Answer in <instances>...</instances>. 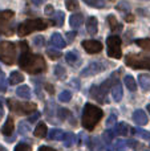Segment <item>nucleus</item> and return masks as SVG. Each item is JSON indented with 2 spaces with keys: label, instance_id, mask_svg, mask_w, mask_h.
Here are the masks:
<instances>
[{
  "label": "nucleus",
  "instance_id": "1",
  "mask_svg": "<svg viewBox=\"0 0 150 151\" xmlns=\"http://www.w3.org/2000/svg\"><path fill=\"white\" fill-rule=\"evenodd\" d=\"M20 49H21V55L19 57L20 68H23L24 70L31 74H39L45 70L47 65H45V61L43 58V56L32 55L29 52L28 44L25 41H20Z\"/></svg>",
  "mask_w": 150,
  "mask_h": 151
},
{
  "label": "nucleus",
  "instance_id": "2",
  "mask_svg": "<svg viewBox=\"0 0 150 151\" xmlns=\"http://www.w3.org/2000/svg\"><path fill=\"white\" fill-rule=\"evenodd\" d=\"M102 110L96 105L87 104L82 110V126L88 131H92L98 123V121L102 118Z\"/></svg>",
  "mask_w": 150,
  "mask_h": 151
},
{
  "label": "nucleus",
  "instance_id": "3",
  "mask_svg": "<svg viewBox=\"0 0 150 151\" xmlns=\"http://www.w3.org/2000/svg\"><path fill=\"white\" fill-rule=\"evenodd\" d=\"M48 27V24L45 23L43 19H29V20L24 21L19 25L17 28V35L20 37L27 36V35L32 33L35 31H43Z\"/></svg>",
  "mask_w": 150,
  "mask_h": 151
},
{
  "label": "nucleus",
  "instance_id": "4",
  "mask_svg": "<svg viewBox=\"0 0 150 151\" xmlns=\"http://www.w3.org/2000/svg\"><path fill=\"white\" fill-rule=\"evenodd\" d=\"M16 60V47L11 41L0 42V61L7 65H12Z\"/></svg>",
  "mask_w": 150,
  "mask_h": 151
},
{
  "label": "nucleus",
  "instance_id": "5",
  "mask_svg": "<svg viewBox=\"0 0 150 151\" xmlns=\"http://www.w3.org/2000/svg\"><path fill=\"white\" fill-rule=\"evenodd\" d=\"M125 64L133 69H150V55H129Z\"/></svg>",
  "mask_w": 150,
  "mask_h": 151
},
{
  "label": "nucleus",
  "instance_id": "6",
  "mask_svg": "<svg viewBox=\"0 0 150 151\" xmlns=\"http://www.w3.org/2000/svg\"><path fill=\"white\" fill-rule=\"evenodd\" d=\"M8 106L12 111L17 113V114H32V113L36 111L37 106L36 104H32V102H17L13 101V99H8L7 101Z\"/></svg>",
  "mask_w": 150,
  "mask_h": 151
},
{
  "label": "nucleus",
  "instance_id": "7",
  "mask_svg": "<svg viewBox=\"0 0 150 151\" xmlns=\"http://www.w3.org/2000/svg\"><path fill=\"white\" fill-rule=\"evenodd\" d=\"M13 16H15V13L11 9L1 11V12H0V35L9 36V35L13 33V28H12V25H11Z\"/></svg>",
  "mask_w": 150,
  "mask_h": 151
},
{
  "label": "nucleus",
  "instance_id": "8",
  "mask_svg": "<svg viewBox=\"0 0 150 151\" xmlns=\"http://www.w3.org/2000/svg\"><path fill=\"white\" fill-rule=\"evenodd\" d=\"M106 45H108V56L112 58H121L122 50H121V39L118 36H109L106 39Z\"/></svg>",
  "mask_w": 150,
  "mask_h": 151
},
{
  "label": "nucleus",
  "instance_id": "9",
  "mask_svg": "<svg viewBox=\"0 0 150 151\" xmlns=\"http://www.w3.org/2000/svg\"><path fill=\"white\" fill-rule=\"evenodd\" d=\"M82 48L85 49V52L90 53V55H94V53H100L102 50V44L100 41H96V40H84L81 42Z\"/></svg>",
  "mask_w": 150,
  "mask_h": 151
},
{
  "label": "nucleus",
  "instance_id": "10",
  "mask_svg": "<svg viewBox=\"0 0 150 151\" xmlns=\"http://www.w3.org/2000/svg\"><path fill=\"white\" fill-rule=\"evenodd\" d=\"M105 69V65L102 63H90L89 65L87 66L85 69H82L81 72V76L82 77H88V76H94V74H98Z\"/></svg>",
  "mask_w": 150,
  "mask_h": 151
},
{
  "label": "nucleus",
  "instance_id": "11",
  "mask_svg": "<svg viewBox=\"0 0 150 151\" xmlns=\"http://www.w3.org/2000/svg\"><path fill=\"white\" fill-rule=\"evenodd\" d=\"M133 121H134L138 126H145L146 123H148V117H146V114H145L144 110L138 109L133 113Z\"/></svg>",
  "mask_w": 150,
  "mask_h": 151
},
{
  "label": "nucleus",
  "instance_id": "12",
  "mask_svg": "<svg viewBox=\"0 0 150 151\" xmlns=\"http://www.w3.org/2000/svg\"><path fill=\"white\" fill-rule=\"evenodd\" d=\"M90 96H92L93 98L97 99L100 104H105V102H108L106 96L100 90V88H98V86H92V89H90Z\"/></svg>",
  "mask_w": 150,
  "mask_h": 151
},
{
  "label": "nucleus",
  "instance_id": "13",
  "mask_svg": "<svg viewBox=\"0 0 150 151\" xmlns=\"http://www.w3.org/2000/svg\"><path fill=\"white\" fill-rule=\"evenodd\" d=\"M13 130H15L13 119H12V117H8V118H7V121H5V123L3 125V127H1V133H3V135L9 137L11 134L13 133Z\"/></svg>",
  "mask_w": 150,
  "mask_h": 151
},
{
  "label": "nucleus",
  "instance_id": "14",
  "mask_svg": "<svg viewBox=\"0 0 150 151\" xmlns=\"http://www.w3.org/2000/svg\"><path fill=\"white\" fill-rule=\"evenodd\" d=\"M50 44H52V47L61 49V48H64L66 45V42L64 41L63 36H61L60 33H53L52 36H50Z\"/></svg>",
  "mask_w": 150,
  "mask_h": 151
},
{
  "label": "nucleus",
  "instance_id": "15",
  "mask_svg": "<svg viewBox=\"0 0 150 151\" xmlns=\"http://www.w3.org/2000/svg\"><path fill=\"white\" fill-rule=\"evenodd\" d=\"M98 29V24H97V19L94 16H90L87 20V31L89 35H96Z\"/></svg>",
  "mask_w": 150,
  "mask_h": 151
},
{
  "label": "nucleus",
  "instance_id": "16",
  "mask_svg": "<svg viewBox=\"0 0 150 151\" xmlns=\"http://www.w3.org/2000/svg\"><path fill=\"white\" fill-rule=\"evenodd\" d=\"M138 83H140L141 89L144 91H149L150 90V76L149 74H140L138 76Z\"/></svg>",
  "mask_w": 150,
  "mask_h": 151
},
{
  "label": "nucleus",
  "instance_id": "17",
  "mask_svg": "<svg viewBox=\"0 0 150 151\" xmlns=\"http://www.w3.org/2000/svg\"><path fill=\"white\" fill-rule=\"evenodd\" d=\"M112 96H113V99L116 102H120L122 99V96H124V91H122V85L120 82H117L116 85L112 88Z\"/></svg>",
  "mask_w": 150,
  "mask_h": 151
},
{
  "label": "nucleus",
  "instance_id": "18",
  "mask_svg": "<svg viewBox=\"0 0 150 151\" xmlns=\"http://www.w3.org/2000/svg\"><path fill=\"white\" fill-rule=\"evenodd\" d=\"M82 23H84V16H82L81 13H74V15H72L71 19H69V24H71V27L74 29L79 28Z\"/></svg>",
  "mask_w": 150,
  "mask_h": 151
},
{
  "label": "nucleus",
  "instance_id": "19",
  "mask_svg": "<svg viewBox=\"0 0 150 151\" xmlns=\"http://www.w3.org/2000/svg\"><path fill=\"white\" fill-rule=\"evenodd\" d=\"M16 96L20 97V98H24V99H28L31 97V89L29 86L27 85H21L16 89Z\"/></svg>",
  "mask_w": 150,
  "mask_h": 151
},
{
  "label": "nucleus",
  "instance_id": "20",
  "mask_svg": "<svg viewBox=\"0 0 150 151\" xmlns=\"http://www.w3.org/2000/svg\"><path fill=\"white\" fill-rule=\"evenodd\" d=\"M33 134H35V137H37V138H44V137H47V134H48L47 125H45L44 122H40L39 125L36 126V129H35Z\"/></svg>",
  "mask_w": 150,
  "mask_h": 151
},
{
  "label": "nucleus",
  "instance_id": "21",
  "mask_svg": "<svg viewBox=\"0 0 150 151\" xmlns=\"http://www.w3.org/2000/svg\"><path fill=\"white\" fill-rule=\"evenodd\" d=\"M48 138L50 141H63L64 138V131L60 129H52V130L48 133Z\"/></svg>",
  "mask_w": 150,
  "mask_h": 151
},
{
  "label": "nucleus",
  "instance_id": "22",
  "mask_svg": "<svg viewBox=\"0 0 150 151\" xmlns=\"http://www.w3.org/2000/svg\"><path fill=\"white\" fill-rule=\"evenodd\" d=\"M23 81H24V76L17 70L12 72L9 78H8V82H9L11 85H16V83H20V82H23Z\"/></svg>",
  "mask_w": 150,
  "mask_h": 151
},
{
  "label": "nucleus",
  "instance_id": "23",
  "mask_svg": "<svg viewBox=\"0 0 150 151\" xmlns=\"http://www.w3.org/2000/svg\"><path fill=\"white\" fill-rule=\"evenodd\" d=\"M124 82H125V86L128 88V90H130V91L137 90V82H136V80L132 76H125Z\"/></svg>",
  "mask_w": 150,
  "mask_h": 151
},
{
  "label": "nucleus",
  "instance_id": "24",
  "mask_svg": "<svg viewBox=\"0 0 150 151\" xmlns=\"http://www.w3.org/2000/svg\"><path fill=\"white\" fill-rule=\"evenodd\" d=\"M76 142V137H74L73 133H65L64 134V138H63V143L65 147H71L74 145Z\"/></svg>",
  "mask_w": 150,
  "mask_h": 151
},
{
  "label": "nucleus",
  "instance_id": "25",
  "mask_svg": "<svg viewBox=\"0 0 150 151\" xmlns=\"http://www.w3.org/2000/svg\"><path fill=\"white\" fill-rule=\"evenodd\" d=\"M65 60L68 64H71V65H74V64H77L80 61V57L79 55H77L76 50H72V52H68L65 55Z\"/></svg>",
  "mask_w": 150,
  "mask_h": 151
},
{
  "label": "nucleus",
  "instance_id": "26",
  "mask_svg": "<svg viewBox=\"0 0 150 151\" xmlns=\"http://www.w3.org/2000/svg\"><path fill=\"white\" fill-rule=\"evenodd\" d=\"M116 134L122 135V137H126L128 134H129V126H128L126 123H124V122L116 125Z\"/></svg>",
  "mask_w": 150,
  "mask_h": 151
},
{
  "label": "nucleus",
  "instance_id": "27",
  "mask_svg": "<svg viewBox=\"0 0 150 151\" xmlns=\"http://www.w3.org/2000/svg\"><path fill=\"white\" fill-rule=\"evenodd\" d=\"M133 131H134V134L138 138H142V139H145V141H150V131L144 130V129H140V127L134 129Z\"/></svg>",
  "mask_w": 150,
  "mask_h": 151
},
{
  "label": "nucleus",
  "instance_id": "28",
  "mask_svg": "<svg viewBox=\"0 0 150 151\" xmlns=\"http://www.w3.org/2000/svg\"><path fill=\"white\" fill-rule=\"evenodd\" d=\"M108 23H109V25H110L112 31H117V29H118V31H121V29H122V25L117 23L116 17H114L113 15H109L108 16Z\"/></svg>",
  "mask_w": 150,
  "mask_h": 151
},
{
  "label": "nucleus",
  "instance_id": "29",
  "mask_svg": "<svg viewBox=\"0 0 150 151\" xmlns=\"http://www.w3.org/2000/svg\"><path fill=\"white\" fill-rule=\"evenodd\" d=\"M64 17H65V16H64V12H60V11H58V12H56L55 16L52 17V23L57 27H61L64 24Z\"/></svg>",
  "mask_w": 150,
  "mask_h": 151
},
{
  "label": "nucleus",
  "instance_id": "30",
  "mask_svg": "<svg viewBox=\"0 0 150 151\" xmlns=\"http://www.w3.org/2000/svg\"><path fill=\"white\" fill-rule=\"evenodd\" d=\"M85 4L90 5L93 8H104L105 7V0H82Z\"/></svg>",
  "mask_w": 150,
  "mask_h": 151
},
{
  "label": "nucleus",
  "instance_id": "31",
  "mask_svg": "<svg viewBox=\"0 0 150 151\" xmlns=\"http://www.w3.org/2000/svg\"><path fill=\"white\" fill-rule=\"evenodd\" d=\"M136 44L140 48H142V49L150 50V39H138L136 40Z\"/></svg>",
  "mask_w": 150,
  "mask_h": 151
},
{
  "label": "nucleus",
  "instance_id": "32",
  "mask_svg": "<svg viewBox=\"0 0 150 151\" xmlns=\"http://www.w3.org/2000/svg\"><path fill=\"white\" fill-rule=\"evenodd\" d=\"M65 5L68 11H76L80 7L79 0H65Z\"/></svg>",
  "mask_w": 150,
  "mask_h": 151
},
{
  "label": "nucleus",
  "instance_id": "33",
  "mask_svg": "<svg viewBox=\"0 0 150 151\" xmlns=\"http://www.w3.org/2000/svg\"><path fill=\"white\" fill-rule=\"evenodd\" d=\"M114 134H116V133H113V130H105V131H104V134H102L104 142H105L106 145H109L112 141H113Z\"/></svg>",
  "mask_w": 150,
  "mask_h": 151
},
{
  "label": "nucleus",
  "instance_id": "34",
  "mask_svg": "<svg viewBox=\"0 0 150 151\" xmlns=\"http://www.w3.org/2000/svg\"><path fill=\"white\" fill-rule=\"evenodd\" d=\"M72 99V93L69 90H64L60 93V96H58V101L61 102H69Z\"/></svg>",
  "mask_w": 150,
  "mask_h": 151
},
{
  "label": "nucleus",
  "instance_id": "35",
  "mask_svg": "<svg viewBox=\"0 0 150 151\" xmlns=\"http://www.w3.org/2000/svg\"><path fill=\"white\" fill-rule=\"evenodd\" d=\"M47 55L49 56V58H52V60H57V58L61 57V52H58L57 49H48L47 50Z\"/></svg>",
  "mask_w": 150,
  "mask_h": 151
},
{
  "label": "nucleus",
  "instance_id": "36",
  "mask_svg": "<svg viewBox=\"0 0 150 151\" xmlns=\"http://www.w3.org/2000/svg\"><path fill=\"white\" fill-rule=\"evenodd\" d=\"M126 142L122 141V139H117L116 143H114V149H116V151H125V149H126Z\"/></svg>",
  "mask_w": 150,
  "mask_h": 151
},
{
  "label": "nucleus",
  "instance_id": "37",
  "mask_svg": "<svg viewBox=\"0 0 150 151\" xmlns=\"http://www.w3.org/2000/svg\"><path fill=\"white\" fill-rule=\"evenodd\" d=\"M116 8L118 11H121V12H129V11H130V5H129V3H128V1L118 3V4L116 5Z\"/></svg>",
  "mask_w": 150,
  "mask_h": 151
},
{
  "label": "nucleus",
  "instance_id": "38",
  "mask_svg": "<svg viewBox=\"0 0 150 151\" xmlns=\"http://www.w3.org/2000/svg\"><path fill=\"white\" fill-rule=\"evenodd\" d=\"M92 149L93 151H102V145L100 143V139L98 138L92 139Z\"/></svg>",
  "mask_w": 150,
  "mask_h": 151
},
{
  "label": "nucleus",
  "instance_id": "39",
  "mask_svg": "<svg viewBox=\"0 0 150 151\" xmlns=\"http://www.w3.org/2000/svg\"><path fill=\"white\" fill-rule=\"evenodd\" d=\"M19 131H20V134H23V135H27L29 131V126L27 122H20V125H19Z\"/></svg>",
  "mask_w": 150,
  "mask_h": 151
},
{
  "label": "nucleus",
  "instance_id": "40",
  "mask_svg": "<svg viewBox=\"0 0 150 151\" xmlns=\"http://www.w3.org/2000/svg\"><path fill=\"white\" fill-rule=\"evenodd\" d=\"M33 44L36 45V47H39V48L44 47V45H45V39L43 36H36L33 39Z\"/></svg>",
  "mask_w": 150,
  "mask_h": 151
},
{
  "label": "nucleus",
  "instance_id": "41",
  "mask_svg": "<svg viewBox=\"0 0 150 151\" xmlns=\"http://www.w3.org/2000/svg\"><path fill=\"white\" fill-rule=\"evenodd\" d=\"M55 74L57 76L58 78H64L65 77V69H64L61 65H57L55 68Z\"/></svg>",
  "mask_w": 150,
  "mask_h": 151
},
{
  "label": "nucleus",
  "instance_id": "42",
  "mask_svg": "<svg viewBox=\"0 0 150 151\" xmlns=\"http://www.w3.org/2000/svg\"><path fill=\"white\" fill-rule=\"evenodd\" d=\"M15 151H31V146L27 143H19L15 147Z\"/></svg>",
  "mask_w": 150,
  "mask_h": 151
},
{
  "label": "nucleus",
  "instance_id": "43",
  "mask_svg": "<svg viewBox=\"0 0 150 151\" xmlns=\"http://www.w3.org/2000/svg\"><path fill=\"white\" fill-rule=\"evenodd\" d=\"M68 115H69L68 109H58V118H60V119H65Z\"/></svg>",
  "mask_w": 150,
  "mask_h": 151
},
{
  "label": "nucleus",
  "instance_id": "44",
  "mask_svg": "<svg viewBox=\"0 0 150 151\" xmlns=\"http://www.w3.org/2000/svg\"><path fill=\"white\" fill-rule=\"evenodd\" d=\"M7 90V86H5V81H4V74L0 70V91H5Z\"/></svg>",
  "mask_w": 150,
  "mask_h": 151
},
{
  "label": "nucleus",
  "instance_id": "45",
  "mask_svg": "<svg viewBox=\"0 0 150 151\" xmlns=\"http://www.w3.org/2000/svg\"><path fill=\"white\" fill-rule=\"evenodd\" d=\"M44 13L45 15H48V16H52L53 13H55V8H53V5L48 4L47 7H45V9H44Z\"/></svg>",
  "mask_w": 150,
  "mask_h": 151
},
{
  "label": "nucleus",
  "instance_id": "46",
  "mask_svg": "<svg viewBox=\"0 0 150 151\" xmlns=\"http://www.w3.org/2000/svg\"><path fill=\"white\" fill-rule=\"evenodd\" d=\"M116 121H117V117H116V115H110V117L106 119V126H108V127L113 126L114 123H116Z\"/></svg>",
  "mask_w": 150,
  "mask_h": 151
},
{
  "label": "nucleus",
  "instance_id": "47",
  "mask_svg": "<svg viewBox=\"0 0 150 151\" xmlns=\"http://www.w3.org/2000/svg\"><path fill=\"white\" fill-rule=\"evenodd\" d=\"M39 117H40V114H39V113H37V111H35V113H33V115H31V117H29L28 122H29V123H33V122H36V119H37V118H39Z\"/></svg>",
  "mask_w": 150,
  "mask_h": 151
},
{
  "label": "nucleus",
  "instance_id": "48",
  "mask_svg": "<svg viewBox=\"0 0 150 151\" xmlns=\"http://www.w3.org/2000/svg\"><path fill=\"white\" fill-rule=\"evenodd\" d=\"M76 31H73V32H68V33H66V37H68V41H72V40L74 39V37H76Z\"/></svg>",
  "mask_w": 150,
  "mask_h": 151
},
{
  "label": "nucleus",
  "instance_id": "49",
  "mask_svg": "<svg viewBox=\"0 0 150 151\" xmlns=\"http://www.w3.org/2000/svg\"><path fill=\"white\" fill-rule=\"evenodd\" d=\"M45 88H47V91L49 94H53V91H55V89H53V86L52 85H49V83H47V85H45Z\"/></svg>",
  "mask_w": 150,
  "mask_h": 151
},
{
  "label": "nucleus",
  "instance_id": "50",
  "mask_svg": "<svg viewBox=\"0 0 150 151\" xmlns=\"http://www.w3.org/2000/svg\"><path fill=\"white\" fill-rule=\"evenodd\" d=\"M39 151H56V150L52 149V147H48V146H41L39 149Z\"/></svg>",
  "mask_w": 150,
  "mask_h": 151
},
{
  "label": "nucleus",
  "instance_id": "51",
  "mask_svg": "<svg viewBox=\"0 0 150 151\" xmlns=\"http://www.w3.org/2000/svg\"><path fill=\"white\" fill-rule=\"evenodd\" d=\"M126 145H128V146H132V147H136V146H137V142H136V141H133V139H130V141H129V142H126Z\"/></svg>",
  "mask_w": 150,
  "mask_h": 151
},
{
  "label": "nucleus",
  "instance_id": "52",
  "mask_svg": "<svg viewBox=\"0 0 150 151\" xmlns=\"http://www.w3.org/2000/svg\"><path fill=\"white\" fill-rule=\"evenodd\" d=\"M31 1H32V3H33V4H35V5H41V4H43V3H44V1H45V0H31Z\"/></svg>",
  "mask_w": 150,
  "mask_h": 151
},
{
  "label": "nucleus",
  "instance_id": "53",
  "mask_svg": "<svg viewBox=\"0 0 150 151\" xmlns=\"http://www.w3.org/2000/svg\"><path fill=\"white\" fill-rule=\"evenodd\" d=\"M125 20L129 21V23H132V21L134 20V16H133V15H129V16H126V17H125Z\"/></svg>",
  "mask_w": 150,
  "mask_h": 151
},
{
  "label": "nucleus",
  "instance_id": "54",
  "mask_svg": "<svg viewBox=\"0 0 150 151\" xmlns=\"http://www.w3.org/2000/svg\"><path fill=\"white\" fill-rule=\"evenodd\" d=\"M1 110H3V98H0V114H1Z\"/></svg>",
  "mask_w": 150,
  "mask_h": 151
},
{
  "label": "nucleus",
  "instance_id": "55",
  "mask_svg": "<svg viewBox=\"0 0 150 151\" xmlns=\"http://www.w3.org/2000/svg\"><path fill=\"white\" fill-rule=\"evenodd\" d=\"M0 151H7V149H5L4 146H1V145H0Z\"/></svg>",
  "mask_w": 150,
  "mask_h": 151
},
{
  "label": "nucleus",
  "instance_id": "56",
  "mask_svg": "<svg viewBox=\"0 0 150 151\" xmlns=\"http://www.w3.org/2000/svg\"><path fill=\"white\" fill-rule=\"evenodd\" d=\"M146 110H148L149 114H150V105H148V106H146Z\"/></svg>",
  "mask_w": 150,
  "mask_h": 151
}]
</instances>
